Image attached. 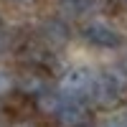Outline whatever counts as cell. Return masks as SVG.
I'll return each instance as SVG.
<instances>
[{
  "mask_svg": "<svg viewBox=\"0 0 127 127\" xmlns=\"http://www.w3.org/2000/svg\"><path fill=\"white\" fill-rule=\"evenodd\" d=\"M127 97V71L122 66H107L97 74V84L92 89L89 102L97 107H114Z\"/></svg>",
  "mask_w": 127,
  "mask_h": 127,
  "instance_id": "cell-1",
  "label": "cell"
},
{
  "mask_svg": "<svg viewBox=\"0 0 127 127\" xmlns=\"http://www.w3.org/2000/svg\"><path fill=\"white\" fill-rule=\"evenodd\" d=\"M81 38L87 41L89 46H97V48H120L125 43V36L120 33L117 28H114L112 23H107V20H102V18H94V20H87V23L81 26Z\"/></svg>",
  "mask_w": 127,
  "mask_h": 127,
  "instance_id": "cell-2",
  "label": "cell"
},
{
  "mask_svg": "<svg viewBox=\"0 0 127 127\" xmlns=\"http://www.w3.org/2000/svg\"><path fill=\"white\" fill-rule=\"evenodd\" d=\"M94 84H97V74L89 66H74L61 76V94L74 99H89Z\"/></svg>",
  "mask_w": 127,
  "mask_h": 127,
  "instance_id": "cell-3",
  "label": "cell"
},
{
  "mask_svg": "<svg viewBox=\"0 0 127 127\" xmlns=\"http://www.w3.org/2000/svg\"><path fill=\"white\" fill-rule=\"evenodd\" d=\"M87 99H74V97H64L59 112L54 114V120L59 127H89L92 122V109L84 104Z\"/></svg>",
  "mask_w": 127,
  "mask_h": 127,
  "instance_id": "cell-4",
  "label": "cell"
},
{
  "mask_svg": "<svg viewBox=\"0 0 127 127\" xmlns=\"http://www.w3.org/2000/svg\"><path fill=\"white\" fill-rule=\"evenodd\" d=\"M18 92H23L26 97H31V99H38L41 94L48 92V84H46V79L41 76V74L26 71V74L18 76Z\"/></svg>",
  "mask_w": 127,
  "mask_h": 127,
  "instance_id": "cell-5",
  "label": "cell"
},
{
  "mask_svg": "<svg viewBox=\"0 0 127 127\" xmlns=\"http://www.w3.org/2000/svg\"><path fill=\"white\" fill-rule=\"evenodd\" d=\"M69 26L59 18H48L43 23V41H48L51 46H64L69 41Z\"/></svg>",
  "mask_w": 127,
  "mask_h": 127,
  "instance_id": "cell-6",
  "label": "cell"
},
{
  "mask_svg": "<svg viewBox=\"0 0 127 127\" xmlns=\"http://www.w3.org/2000/svg\"><path fill=\"white\" fill-rule=\"evenodd\" d=\"M13 89H18V76H13L5 69H0V94H8Z\"/></svg>",
  "mask_w": 127,
  "mask_h": 127,
  "instance_id": "cell-7",
  "label": "cell"
},
{
  "mask_svg": "<svg viewBox=\"0 0 127 127\" xmlns=\"http://www.w3.org/2000/svg\"><path fill=\"white\" fill-rule=\"evenodd\" d=\"M66 8H71V10H76V13H81V10H87L89 5H92V0H61Z\"/></svg>",
  "mask_w": 127,
  "mask_h": 127,
  "instance_id": "cell-8",
  "label": "cell"
},
{
  "mask_svg": "<svg viewBox=\"0 0 127 127\" xmlns=\"http://www.w3.org/2000/svg\"><path fill=\"white\" fill-rule=\"evenodd\" d=\"M102 127H127V120L122 117V120H117V117H112V120H107Z\"/></svg>",
  "mask_w": 127,
  "mask_h": 127,
  "instance_id": "cell-9",
  "label": "cell"
},
{
  "mask_svg": "<svg viewBox=\"0 0 127 127\" xmlns=\"http://www.w3.org/2000/svg\"><path fill=\"white\" fill-rule=\"evenodd\" d=\"M15 3H28V0H15Z\"/></svg>",
  "mask_w": 127,
  "mask_h": 127,
  "instance_id": "cell-10",
  "label": "cell"
},
{
  "mask_svg": "<svg viewBox=\"0 0 127 127\" xmlns=\"http://www.w3.org/2000/svg\"><path fill=\"white\" fill-rule=\"evenodd\" d=\"M122 3H127V0H122Z\"/></svg>",
  "mask_w": 127,
  "mask_h": 127,
  "instance_id": "cell-11",
  "label": "cell"
}]
</instances>
